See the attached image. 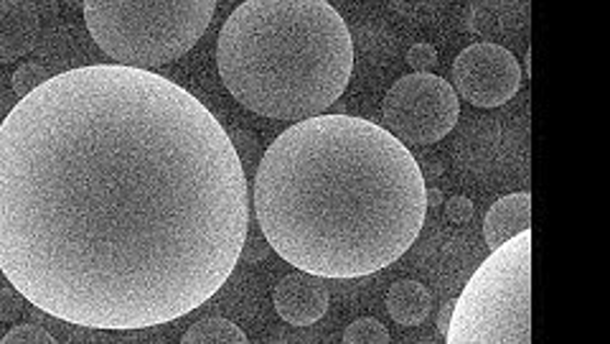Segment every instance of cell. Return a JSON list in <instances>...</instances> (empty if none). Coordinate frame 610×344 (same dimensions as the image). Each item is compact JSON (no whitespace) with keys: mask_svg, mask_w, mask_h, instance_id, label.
<instances>
[{"mask_svg":"<svg viewBox=\"0 0 610 344\" xmlns=\"http://www.w3.org/2000/svg\"><path fill=\"white\" fill-rule=\"evenodd\" d=\"M248 230L229 130L169 77L69 69L0 123V273L59 322H176L221 291Z\"/></svg>","mask_w":610,"mask_h":344,"instance_id":"cell-1","label":"cell"},{"mask_svg":"<svg viewBox=\"0 0 610 344\" xmlns=\"http://www.w3.org/2000/svg\"><path fill=\"white\" fill-rule=\"evenodd\" d=\"M425 176L384 125L319 115L280 133L257 163L252 205L265 242L323 280L398 263L427 217Z\"/></svg>","mask_w":610,"mask_h":344,"instance_id":"cell-2","label":"cell"},{"mask_svg":"<svg viewBox=\"0 0 610 344\" xmlns=\"http://www.w3.org/2000/svg\"><path fill=\"white\" fill-rule=\"evenodd\" d=\"M217 67L237 103L271 121H311L344 95L354 38L326 0H248L217 38Z\"/></svg>","mask_w":610,"mask_h":344,"instance_id":"cell-3","label":"cell"},{"mask_svg":"<svg viewBox=\"0 0 610 344\" xmlns=\"http://www.w3.org/2000/svg\"><path fill=\"white\" fill-rule=\"evenodd\" d=\"M214 11V0H87L84 23L110 59L150 72L192 51Z\"/></svg>","mask_w":610,"mask_h":344,"instance_id":"cell-4","label":"cell"},{"mask_svg":"<svg viewBox=\"0 0 610 344\" xmlns=\"http://www.w3.org/2000/svg\"><path fill=\"white\" fill-rule=\"evenodd\" d=\"M446 344H532V230L488 253L469 278Z\"/></svg>","mask_w":610,"mask_h":344,"instance_id":"cell-5","label":"cell"},{"mask_svg":"<svg viewBox=\"0 0 610 344\" xmlns=\"http://www.w3.org/2000/svg\"><path fill=\"white\" fill-rule=\"evenodd\" d=\"M382 115L387 133L400 144H438L456 128L461 117V100L453 84L433 72H412L387 92Z\"/></svg>","mask_w":610,"mask_h":344,"instance_id":"cell-6","label":"cell"},{"mask_svg":"<svg viewBox=\"0 0 610 344\" xmlns=\"http://www.w3.org/2000/svg\"><path fill=\"white\" fill-rule=\"evenodd\" d=\"M521 88L519 59L502 44L479 42L458 54L453 61V90L458 100L473 107L494 111L514 100Z\"/></svg>","mask_w":610,"mask_h":344,"instance_id":"cell-7","label":"cell"},{"mask_svg":"<svg viewBox=\"0 0 610 344\" xmlns=\"http://www.w3.org/2000/svg\"><path fill=\"white\" fill-rule=\"evenodd\" d=\"M275 311L285 324L311 326L326 317L331 296L323 278L298 271L285 276L273 291Z\"/></svg>","mask_w":610,"mask_h":344,"instance_id":"cell-8","label":"cell"},{"mask_svg":"<svg viewBox=\"0 0 610 344\" xmlns=\"http://www.w3.org/2000/svg\"><path fill=\"white\" fill-rule=\"evenodd\" d=\"M42 38V15L26 0H0V61L11 65L36 49Z\"/></svg>","mask_w":610,"mask_h":344,"instance_id":"cell-9","label":"cell"},{"mask_svg":"<svg viewBox=\"0 0 610 344\" xmlns=\"http://www.w3.org/2000/svg\"><path fill=\"white\" fill-rule=\"evenodd\" d=\"M527 230H532V194L529 192L502 197L483 217V240L491 253Z\"/></svg>","mask_w":610,"mask_h":344,"instance_id":"cell-10","label":"cell"},{"mask_svg":"<svg viewBox=\"0 0 610 344\" xmlns=\"http://www.w3.org/2000/svg\"><path fill=\"white\" fill-rule=\"evenodd\" d=\"M527 3H473L469 28L486 38H506L519 34L529 23Z\"/></svg>","mask_w":610,"mask_h":344,"instance_id":"cell-11","label":"cell"},{"mask_svg":"<svg viewBox=\"0 0 610 344\" xmlns=\"http://www.w3.org/2000/svg\"><path fill=\"white\" fill-rule=\"evenodd\" d=\"M433 309V296L419 280H398L387 291V311L402 326H419L427 322Z\"/></svg>","mask_w":610,"mask_h":344,"instance_id":"cell-12","label":"cell"},{"mask_svg":"<svg viewBox=\"0 0 610 344\" xmlns=\"http://www.w3.org/2000/svg\"><path fill=\"white\" fill-rule=\"evenodd\" d=\"M181 344H250V340L248 334L234 322H229V319L209 317L188 326Z\"/></svg>","mask_w":610,"mask_h":344,"instance_id":"cell-13","label":"cell"},{"mask_svg":"<svg viewBox=\"0 0 610 344\" xmlns=\"http://www.w3.org/2000/svg\"><path fill=\"white\" fill-rule=\"evenodd\" d=\"M344 344H390V332L375 317H361L346 326Z\"/></svg>","mask_w":610,"mask_h":344,"instance_id":"cell-14","label":"cell"},{"mask_svg":"<svg viewBox=\"0 0 610 344\" xmlns=\"http://www.w3.org/2000/svg\"><path fill=\"white\" fill-rule=\"evenodd\" d=\"M51 74L46 72L44 65H36V61H23V65L13 72V92L19 100H26L31 92H36L44 82H49Z\"/></svg>","mask_w":610,"mask_h":344,"instance_id":"cell-15","label":"cell"},{"mask_svg":"<svg viewBox=\"0 0 610 344\" xmlns=\"http://www.w3.org/2000/svg\"><path fill=\"white\" fill-rule=\"evenodd\" d=\"M0 344H59L44 326L38 324H15L11 332L3 334Z\"/></svg>","mask_w":610,"mask_h":344,"instance_id":"cell-16","label":"cell"},{"mask_svg":"<svg viewBox=\"0 0 610 344\" xmlns=\"http://www.w3.org/2000/svg\"><path fill=\"white\" fill-rule=\"evenodd\" d=\"M23 303H26V299H23L13 286L0 288V322L3 324L19 322L23 314Z\"/></svg>","mask_w":610,"mask_h":344,"instance_id":"cell-17","label":"cell"},{"mask_svg":"<svg viewBox=\"0 0 610 344\" xmlns=\"http://www.w3.org/2000/svg\"><path fill=\"white\" fill-rule=\"evenodd\" d=\"M407 65L415 69V72H430V69L438 65V49H435L433 44L419 42L407 51Z\"/></svg>","mask_w":610,"mask_h":344,"instance_id":"cell-18","label":"cell"},{"mask_svg":"<svg viewBox=\"0 0 610 344\" xmlns=\"http://www.w3.org/2000/svg\"><path fill=\"white\" fill-rule=\"evenodd\" d=\"M446 205V217L453 225H465L471 222L473 217V202L469 197H463V194H456V197H450L442 202Z\"/></svg>","mask_w":610,"mask_h":344,"instance_id":"cell-19","label":"cell"},{"mask_svg":"<svg viewBox=\"0 0 610 344\" xmlns=\"http://www.w3.org/2000/svg\"><path fill=\"white\" fill-rule=\"evenodd\" d=\"M453 309H456V299H448L438 311V322H435V326H438V334H442V337H446L450 319H453Z\"/></svg>","mask_w":610,"mask_h":344,"instance_id":"cell-20","label":"cell"},{"mask_svg":"<svg viewBox=\"0 0 610 344\" xmlns=\"http://www.w3.org/2000/svg\"><path fill=\"white\" fill-rule=\"evenodd\" d=\"M425 202H427V207L435 209V207H440L442 202H446V197H442L440 190H425Z\"/></svg>","mask_w":610,"mask_h":344,"instance_id":"cell-21","label":"cell"},{"mask_svg":"<svg viewBox=\"0 0 610 344\" xmlns=\"http://www.w3.org/2000/svg\"><path fill=\"white\" fill-rule=\"evenodd\" d=\"M525 72L532 74V51H527V59H525Z\"/></svg>","mask_w":610,"mask_h":344,"instance_id":"cell-22","label":"cell"},{"mask_svg":"<svg viewBox=\"0 0 610 344\" xmlns=\"http://www.w3.org/2000/svg\"><path fill=\"white\" fill-rule=\"evenodd\" d=\"M0 123H3V121H0Z\"/></svg>","mask_w":610,"mask_h":344,"instance_id":"cell-23","label":"cell"}]
</instances>
